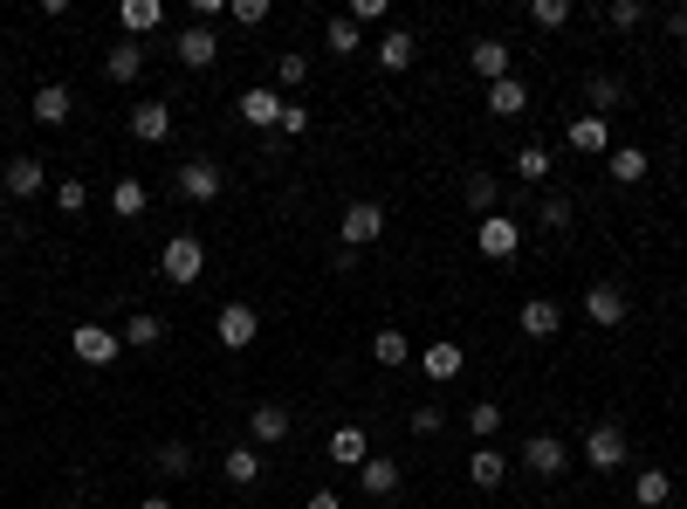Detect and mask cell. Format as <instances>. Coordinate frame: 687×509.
<instances>
[{"mask_svg":"<svg viewBox=\"0 0 687 509\" xmlns=\"http://www.w3.org/2000/svg\"><path fill=\"white\" fill-rule=\"evenodd\" d=\"M227 14H234V29H262V21H268V0H227Z\"/></svg>","mask_w":687,"mask_h":509,"instance_id":"44","label":"cell"},{"mask_svg":"<svg viewBox=\"0 0 687 509\" xmlns=\"http://www.w3.org/2000/svg\"><path fill=\"white\" fill-rule=\"evenodd\" d=\"M529 21H537V29H564V21H571V0H529Z\"/></svg>","mask_w":687,"mask_h":509,"instance_id":"42","label":"cell"},{"mask_svg":"<svg viewBox=\"0 0 687 509\" xmlns=\"http://www.w3.org/2000/svg\"><path fill=\"white\" fill-rule=\"evenodd\" d=\"M323 454H330V462H337V468H365L371 462V434H365V427H330V441H323Z\"/></svg>","mask_w":687,"mask_h":509,"instance_id":"13","label":"cell"},{"mask_svg":"<svg viewBox=\"0 0 687 509\" xmlns=\"http://www.w3.org/2000/svg\"><path fill=\"white\" fill-rule=\"evenodd\" d=\"M523 468L537 475V482H557V475L571 468V441L564 434H529L523 441Z\"/></svg>","mask_w":687,"mask_h":509,"instance_id":"4","label":"cell"},{"mask_svg":"<svg viewBox=\"0 0 687 509\" xmlns=\"http://www.w3.org/2000/svg\"><path fill=\"white\" fill-rule=\"evenodd\" d=\"M646 172H653V159H646L640 145H619V151H612V180H619V186H640Z\"/></svg>","mask_w":687,"mask_h":509,"instance_id":"34","label":"cell"},{"mask_svg":"<svg viewBox=\"0 0 687 509\" xmlns=\"http://www.w3.org/2000/svg\"><path fill=\"white\" fill-rule=\"evenodd\" d=\"M138 509H172V496H145V502H138Z\"/></svg>","mask_w":687,"mask_h":509,"instance_id":"50","label":"cell"},{"mask_svg":"<svg viewBox=\"0 0 687 509\" xmlns=\"http://www.w3.org/2000/svg\"><path fill=\"white\" fill-rule=\"evenodd\" d=\"M667 35H674V42H687V0H680V8H667Z\"/></svg>","mask_w":687,"mask_h":509,"instance_id":"49","label":"cell"},{"mask_svg":"<svg viewBox=\"0 0 687 509\" xmlns=\"http://www.w3.org/2000/svg\"><path fill=\"white\" fill-rule=\"evenodd\" d=\"M302 132H310V111L289 104V111H283V138H302Z\"/></svg>","mask_w":687,"mask_h":509,"instance_id":"46","label":"cell"},{"mask_svg":"<svg viewBox=\"0 0 687 509\" xmlns=\"http://www.w3.org/2000/svg\"><path fill=\"white\" fill-rule=\"evenodd\" d=\"M289 427H296L289 406H283V399H262V406L248 414V448H283V441H289Z\"/></svg>","mask_w":687,"mask_h":509,"instance_id":"7","label":"cell"},{"mask_svg":"<svg viewBox=\"0 0 687 509\" xmlns=\"http://www.w3.org/2000/svg\"><path fill=\"white\" fill-rule=\"evenodd\" d=\"M537 220H543V235H571V200H543V207H537Z\"/></svg>","mask_w":687,"mask_h":509,"instance_id":"40","label":"cell"},{"mask_svg":"<svg viewBox=\"0 0 687 509\" xmlns=\"http://www.w3.org/2000/svg\"><path fill=\"white\" fill-rule=\"evenodd\" d=\"M56 207H62V214L76 220V214L90 207V186H83V180H56Z\"/></svg>","mask_w":687,"mask_h":509,"instance_id":"43","label":"cell"},{"mask_svg":"<svg viewBox=\"0 0 687 509\" xmlns=\"http://www.w3.org/2000/svg\"><path fill=\"white\" fill-rule=\"evenodd\" d=\"M214 338L227 351H248L254 338H262V317H254V303H220L214 310Z\"/></svg>","mask_w":687,"mask_h":509,"instance_id":"6","label":"cell"},{"mask_svg":"<svg viewBox=\"0 0 687 509\" xmlns=\"http://www.w3.org/2000/svg\"><path fill=\"white\" fill-rule=\"evenodd\" d=\"M440 427H447V414H440L434 399H426V406H413V434H440Z\"/></svg>","mask_w":687,"mask_h":509,"instance_id":"45","label":"cell"},{"mask_svg":"<svg viewBox=\"0 0 687 509\" xmlns=\"http://www.w3.org/2000/svg\"><path fill=\"white\" fill-rule=\"evenodd\" d=\"M626 454H632V441H626V427H619V420H598L592 434H584V462H592L598 475H612Z\"/></svg>","mask_w":687,"mask_h":509,"instance_id":"5","label":"cell"},{"mask_svg":"<svg viewBox=\"0 0 687 509\" xmlns=\"http://www.w3.org/2000/svg\"><path fill=\"white\" fill-rule=\"evenodd\" d=\"M461 193H468V207L489 220V214H495V200H502V180H495V172H468V186H461Z\"/></svg>","mask_w":687,"mask_h":509,"instance_id":"35","label":"cell"},{"mask_svg":"<svg viewBox=\"0 0 687 509\" xmlns=\"http://www.w3.org/2000/svg\"><path fill=\"white\" fill-rule=\"evenodd\" d=\"M145 207H151V193H145V180H131V172H124V180L111 186V214H117V220H138Z\"/></svg>","mask_w":687,"mask_h":509,"instance_id":"29","label":"cell"},{"mask_svg":"<svg viewBox=\"0 0 687 509\" xmlns=\"http://www.w3.org/2000/svg\"><path fill=\"white\" fill-rule=\"evenodd\" d=\"M28 111H35V124H48V132H62V124L76 117V90H69V83H42Z\"/></svg>","mask_w":687,"mask_h":509,"instance_id":"16","label":"cell"},{"mask_svg":"<svg viewBox=\"0 0 687 509\" xmlns=\"http://www.w3.org/2000/svg\"><path fill=\"white\" fill-rule=\"evenodd\" d=\"M172 56H180L186 69H214V63H220V35H214V29H199V21H186V29H180V48H172Z\"/></svg>","mask_w":687,"mask_h":509,"instance_id":"15","label":"cell"},{"mask_svg":"<svg viewBox=\"0 0 687 509\" xmlns=\"http://www.w3.org/2000/svg\"><path fill=\"white\" fill-rule=\"evenodd\" d=\"M420 365H426V378H434V386H447V378H461V365H468V351L454 344V338H434L420 351Z\"/></svg>","mask_w":687,"mask_h":509,"instance_id":"19","label":"cell"},{"mask_svg":"<svg viewBox=\"0 0 687 509\" xmlns=\"http://www.w3.org/2000/svg\"><path fill=\"white\" fill-rule=\"evenodd\" d=\"M358 489H365V496H378V502H386V496L399 489V462H392V454H371V462L358 468Z\"/></svg>","mask_w":687,"mask_h":509,"instance_id":"26","label":"cell"},{"mask_svg":"<svg viewBox=\"0 0 687 509\" xmlns=\"http://www.w3.org/2000/svg\"><path fill=\"white\" fill-rule=\"evenodd\" d=\"M159 275H165L172 290H193L199 275H207V241H199V235H172L159 248Z\"/></svg>","mask_w":687,"mask_h":509,"instance_id":"1","label":"cell"},{"mask_svg":"<svg viewBox=\"0 0 687 509\" xmlns=\"http://www.w3.org/2000/svg\"><path fill=\"white\" fill-rule=\"evenodd\" d=\"M227 482H234V489H254V482H262V448H248V441H234L227 448Z\"/></svg>","mask_w":687,"mask_h":509,"instance_id":"25","label":"cell"},{"mask_svg":"<svg viewBox=\"0 0 687 509\" xmlns=\"http://www.w3.org/2000/svg\"><path fill=\"white\" fill-rule=\"evenodd\" d=\"M516 330H523L529 344H550L557 330H564V303H550V296H529V303H523V317H516Z\"/></svg>","mask_w":687,"mask_h":509,"instance_id":"12","label":"cell"},{"mask_svg":"<svg viewBox=\"0 0 687 509\" xmlns=\"http://www.w3.org/2000/svg\"><path fill=\"white\" fill-rule=\"evenodd\" d=\"M131 138H138V145H165V138H172V104H159V97L131 104Z\"/></svg>","mask_w":687,"mask_h":509,"instance_id":"17","label":"cell"},{"mask_svg":"<svg viewBox=\"0 0 687 509\" xmlns=\"http://www.w3.org/2000/svg\"><path fill=\"white\" fill-rule=\"evenodd\" d=\"M508 172H516V180H529V186H543V180H550V151H543V145H523L516 159H508Z\"/></svg>","mask_w":687,"mask_h":509,"instance_id":"36","label":"cell"},{"mask_svg":"<svg viewBox=\"0 0 687 509\" xmlns=\"http://www.w3.org/2000/svg\"><path fill=\"white\" fill-rule=\"evenodd\" d=\"M117 29H124V42L165 29V0H124V8H117Z\"/></svg>","mask_w":687,"mask_h":509,"instance_id":"21","label":"cell"},{"mask_svg":"<svg viewBox=\"0 0 687 509\" xmlns=\"http://www.w3.org/2000/svg\"><path fill=\"white\" fill-rule=\"evenodd\" d=\"M151 468H159V475H193V448L186 441H159V448H151Z\"/></svg>","mask_w":687,"mask_h":509,"instance_id":"37","label":"cell"},{"mask_svg":"<svg viewBox=\"0 0 687 509\" xmlns=\"http://www.w3.org/2000/svg\"><path fill=\"white\" fill-rule=\"evenodd\" d=\"M337 235H344V248H371L378 235H386V207H378V200H351Z\"/></svg>","mask_w":687,"mask_h":509,"instance_id":"8","label":"cell"},{"mask_svg":"<svg viewBox=\"0 0 687 509\" xmlns=\"http://www.w3.org/2000/svg\"><path fill=\"white\" fill-rule=\"evenodd\" d=\"M564 145H571V151H612V132H605V117H592V111H584V117H571Z\"/></svg>","mask_w":687,"mask_h":509,"instance_id":"27","label":"cell"},{"mask_svg":"<svg viewBox=\"0 0 687 509\" xmlns=\"http://www.w3.org/2000/svg\"><path fill=\"white\" fill-rule=\"evenodd\" d=\"M302 76H310V56H296V48H289V56H275V90H296Z\"/></svg>","mask_w":687,"mask_h":509,"instance_id":"41","label":"cell"},{"mask_svg":"<svg viewBox=\"0 0 687 509\" xmlns=\"http://www.w3.org/2000/svg\"><path fill=\"white\" fill-rule=\"evenodd\" d=\"M371 359L386 365V372H399L405 359H413V338H405V330H378V338H371Z\"/></svg>","mask_w":687,"mask_h":509,"instance_id":"33","label":"cell"},{"mask_svg":"<svg viewBox=\"0 0 687 509\" xmlns=\"http://www.w3.org/2000/svg\"><path fill=\"white\" fill-rule=\"evenodd\" d=\"M0 427H8V406H0Z\"/></svg>","mask_w":687,"mask_h":509,"instance_id":"51","label":"cell"},{"mask_svg":"<svg viewBox=\"0 0 687 509\" xmlns=\"http://www.w3.org/2000/svg\"><path fill=\"white\" fill-rule=\"evenodd\" d=\"M584 104H592V117H605V111H619L626 104V76H592V83H584Z\"/></svg>","mask_w":687,"mask_h":509,"instance_id":"28","label":"cell"},{"mask_svg":"<svg viewBox=\"0 0 687 509\" xmlns=\"http://www.w3.org/2000/svg\"><path fill=\"white\" fill-rule=\"evenodd\" d=\"M302 509H344V496L337 489H310V496H302Z\"/></svg>","mask_w":687,"mask_h":509,"instance_id":"48","label":"cell"},{"mask_svg":"<svg viewBox=\"0 0 687 509\" xmlns=\"http://www.w3.org/2000/svg\"><path fill=\"white\" fill-rule=\"evenodd\" d=\"M584 317H592L598 330H619L626 324V290L619 283H592L584 290Z\"/></svg>","mask_w":687,"mask_h":509,"instance_id":"14","label":"cell"},{"mask_svg":"<svg viewBox=\"0 0 687 509\" xmlns=\"http://www.w3.org/2000/svg\"><path fill=\"white\" fill-rule=\"evenodd\" d=\"M468 434H474V441H495V434H502V406H495V399H474V406H468Z\"/></svg>","mask_w":687,"mask_h":509,"instance_id":"38","label":"cell"},{"mask_svg":"<svg viewBox=\"0 0 687 509\" xmlns=\"http://www.w3.org/2000/svg\"><path fill=\"white\" fill-rule=\"evenodd\" d=\"M0 186H8V200H35L48 186V166L35 159V151H14V159L0 166Z\"/></svg>","mask_w":687,"mask_h":509,"instance_id":"10","label":"cell"},{"mask_svg":"<svg viewBox=\"0 0 687 509\" xmlns=\"http://www.w3.org/2000/svg\"><path fill=\"white\" fill-rule=\"evenodd\" d=\"M172 180H180V193L193 200V207H207V200H220V186H227V172H220L214 159H186L180 172H172Z\"/></svg>","mask_w":687,"mask_h":509,"instance_id":"11","label":"cell"},{"mask_svg":"<svg viewBox=\"0 0 687 509\" xmlns=\"http://www.w3.org/2000/svg\"><path fill=\"white\" fill-rule=\"evenodd\" d=\"M468 482H474V489H502V482H508V462H502L495 448H474V462H468Z\"/></svg>","mask_w":687,"mask_h":509,"instance_id":"32","label":"cell"},{"mask_svg":"<svg viewBox=\"0 0 687 509\" xmlns=\"http://www.w3.org/2000/svg\"><path fill=\"white\" fill-rule=\"evenodd\" d=\"M69 351H76L83 365H111L117 351H124V338H117L111 324H76V330H69Z\"/></svg>","mask_w":687,"mask_h":509,"instance_id":"9","label":"cell"},{"mask_svg":"<svg viewBox=\"0 0 687 509\" xmlns=\"http://www.w3.org/2000/svg\"><path fill=\"white\" fill-rule=\"evenodd\" d=\"M138 69H145V48H138V42H117L111 56H104V76H111V83H138Z\"/></svg>","mask_w":687,"mask_h":509,"instance_id":"30","label":"cell"},{"mask_svg":"<svg viewBox=\"0 0 687 509\" xmlns=\"http://www.w3.org/2000/svg\"><path fill=\"white\" fill-rule=\"evenodd\" d=\"M351 21H358V29L365 21H386V0H351Z\"/></svg>","mask_w":687,"mask_h":509,"instance_id":"47","label":"cell"},{"mask_svg":"<svg viewBox=\"0 0 687 509\" xmlns=\"http://www.w3.org/2000/svg\"><path fill=\"white\" fill-rule=\"evenodd\" d=\"M468 69L481 76V83H502V76H516V69H508V42H502V35H481V42L468 48Z\"/></svg>","mask_w":687,"mask_h":509,"instance_id":"18","label":"cell"},{"mask_svg":"<svg viewBox=\"0 0 687 509\" xmlns=\"http://www.w3.org/2000/svg\"><path fill=\"white\" fill-rule=\"evenodd\" d=\"M523 111H529V83H523V76L489 83V117H523Z\"/></svg>","mask_w":687,"mask_h":509,"instance_id":"24","label":"cell"},{"mask_svg":"<svg viewBox=\"0 0 687 509\" xmlns=\"http://www.w3.org/2000/svg\"><path fill=\"white\" fill-rule=\"evenodd\" d=\"M413 56H420V42H413V29H386V35H378V48H371V63L378 69H413Z\"/></svg>","mask_w":687,"mask_h":509,"instance_id":"20","label":"cell"},{"mask_svg":"<svg viewBox=\"0 0 687 509\" xmlns=\"http://www.w3.org/2000/svg\"><path fill=\"white\" fill-rule=\"evenodd\" d=\"M632 502H640V509H667L674 502V475L667 468H640V475H632Z\"/></svg>","mask_w":687,"mask_h":509,"instance_id":"23","label":"cell"},{"mask_svg":"<svg viewBox=\"0 0 687 509\" xmlns=\"http://www.w3.org/2000/svg\"><path fill=\"white\" fill-rule=\"evenodd\" d=\"M234 111H241V124H254V132H283L289 97L275 90V83H254V90H241V97H234Z\"/></svg>","mask_w":687,"mask_h":509,"instance_id":"3","label":"cell"},{"mask_svg":"<svg viewBox=\"0 0 687 509\" xmlns=\"http://www.w3.org/2000/svg\"><path fill=\"white\" fill-rule=\"evenodd\" d=\"M640 21H646V8H640V0H605V29H612V35L640 29Z\"/></svg>","mask_w":687,"mask_h":509,"instance_id":"39","label":"cell"},{"mask_svg":"<svg viewBox=\"0 0 687 509\" xmlns=\"http://www.w3.org/2000/svg\"><path fill=\"white\" fill-rule=\"evenodd\" d=\"M474 248L489 255V262H516V255H523V220H516V214H489V220H474Z\"/></svg>","mask_w":687,"mask_h":509,"instance_id":"2","label":"cell"},{"mask_svg":"<svg viewBox=\"0 0 687 509\" xmlns=\"http://www.w3.org/2000/svg\"><path fill=\"white\" fill-rule=\"evenodd\" d=\"M117 338L131 344V351H151V344H165V317H159V310H131Z\"/></svg>","mask_w":687,"mask_h":509,"instance_id":"22","label":"cell"},{"mask_svg":"<svg viewBox=\"0 0 687 509\" xmlns=\"http://www.w3.org/2000/svg\"><path fill=\"white\" fill-rule=\"evenodd\" d=\"M323 42H330V56H358V48H365V35H358V21H351V14H330Z\"/></svg>","mask_w":687,"mask_h":509,"instance_id":"31","label":"cell"}]
</instances>
